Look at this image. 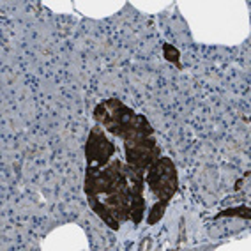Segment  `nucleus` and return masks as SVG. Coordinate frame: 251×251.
<instances>
[{
    "label": "nucleus",
    "instance_id": "1",
    "mask_svg": "<svg viewBox=\"0 0 251 251\" xmlns=\"http://www.w3.org/2000/svg\"><path fill=\"white\" fill-rule=\"evenodd\" d=\"M145 182L149 184V188L157 197V200L170 202L179 188V175H177L174 161L170 157L159 156L147 168Z\"/></svg>",
    "mask_w": 251,
    "mask_h": 251
},
{
    "label": "nucleus",
    "instance_id": "2",
    "mask_svg": "<svg viewBox=\"0 0 251 251\" xmlns=\"http://www.w3.org/2000/svg\"><path fill=\"white\" fill-rule=\"evenodd\" d=\"M124 152H126V165L129 168H135L140 172H147V168L159 157V147L152 136L145 138L127 140L124 142Z\"/></svg>",
    "mask_w": 251,
    "mask_h": 251
},
{
    "label": "nucleus",
    "instance_id": "3",
    "mask_svg": "<svg viewBox=\"0 0 251 251\" xmlns=\"http://www.w3.org/2000/svg\"><path fill=\"white\" fill-rule=\"evenodd\" d=\"M115 154V145L112 140H108V136L103 133V129L99 126H94L89 133L85 144V157L89 165H98L99 168H103L110 163L112 156Z\"/></svg>",
    "mask_w": 251,
    "mask_h": 251
},
{
    "label": "nucleus",
    "instance_id": "4",
    "mask_svg": "<svg viewBox=\"0 0 251 251\" xmlns=\"http://www.w3.org/2000/svg\"><path fill=\"white\" fill-rule=\"evenodd\" d=\"M104 203H106L110 209H112L113 216L121 221H129L131 220V195H121V193H112L106 195L104 198Z\"/></svg>",
    "mask_w": 251,
    "mask_h": 251
},
{
    "label": "nucleus",
    "instance_id": "5",
    "mask_svg": "<svg viewBox=\"0 0 251 251\" xmlns=\"http://www.w3.org/2000/svg\"><path fill=\"white\" fill-rule=\"evenodd\" d=\"M87 200H89L90 207H92V211H94L96 216H99L101 220H103V223L106 225L108 228H112V230H119L121 228V221L117 220L115 216H113L112 209L106 205L104 202H101L98 197H87Z\"/></svg>",
    "mask_w": 251,
    "mask_h": 251
},
{
    "label": "nucleus",
    "instance_id": "6",
    "mask_svg": "<svg viewBox=\"0 0 251 251\" xmlns=\"http://www.w3.org/2000/svg\"><path fill=\"white\" fill-rule=\"evenodd\" d=\"M131 221L135 225H140L145 214V198L144 191L140 189H131Z\"/></svg>",
    "mask_w": 251,
    "mask_h": 251
},
{
    "label": "nucleus",
    "instance_id": "7",
    "mask_svg": "<svg viewBox=\"0 0 251 251\" xmlns=\"http://www.w3.org/2000/svg\"><path fill=\"white\" fill-rule=\"evenodd\" d=\"M220 218H242V220H251V209L248 205L228 207V209H223L221 212L216 214V220H220Z\"/></svg>",
    "mask_w": 251,
    "mask_h": 251
},
{
    "label": "nucleus",
    "instance_id": "8",
    "mask_svg": "<svg viewBox=\"0 0 251 251\" xmlns=\"http://www.w3.org/2000/svg\"><path fill=\"white\" fill-rule=\"evenodd\" d=\"M166 205H168V202L157 200V202L152 205V209H151V212H149V216H147V225H156V223H159V221H161V218L165 216Z\"/></svg>",
    "mask_w": 251,
    "mask_h": 251
},
{
    "label": "nucleus",
    "instance_id": "9",
    "mask_svg": "<svg viewBox=\"0 0 251 251\" xmlns=\"http://www.w3.org/2000/svg\"><path fill=\"white\" fill-rule=\"evenodd\" d=\"M163 55H165V58L168 62L175 64L177 69H182V64H180V51L175 48V46L165 43V45H163Z\"/></svg>",
    "mask_w": 251,
    "mask_h": 251
},
{
    "label": "nucleus",
    "instance_id": "10",
    "mask_svg": "<svg viewBox=\"0 0 251 251\" xmlns=\"http://www.w3.org/2000/svg\"><path fill=\"white\" fill-rule=\"evenodd\" d=\"M94 119L98 121L99 126H104V127H108V126L112 124V117H110V112H108V108L104 106L103 103H99L98 106L94 108Z\"/></svg>",
    "mask_w": 251,
    "mask_h": 251
}]
</instances>
